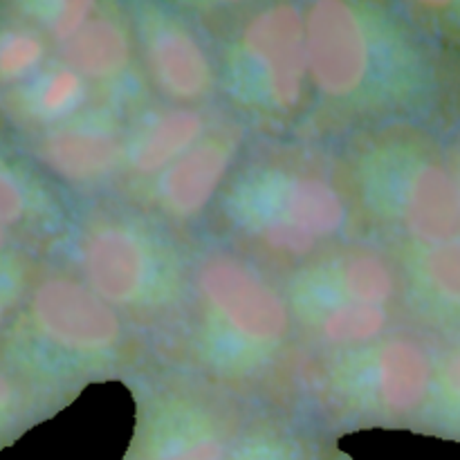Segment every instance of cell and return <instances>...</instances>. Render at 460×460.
I'll return each instance as SVG.
<instances>
[{
    "label": "cell",
    "mask_w": 460,
    "mask_h": 460,
    "mask_svg": "<svg viewBox=\"0 0 460 460\" xmlns=\"http://www.w3.org/2000/svg\"><path fill=\"white\" fill-rule=\"evenodd\" d=\"M232 164V142L207 139L196 144L164 173L160 193L175 216H196L209 205Z\"/></svg>",
    "instance_id": "obj_8"
},
{
    "label": "cell",
    "mask_w": 460,
    "mask_h": 460,
    "mask_svg": "<svg viewBox=\"0 0 460 460\" xmlns=\"http://www.w3.org/2000/svg\"><path fill=\"white\" fill-rule=\"evenodd\" d=\"M36 155L58 178L88 182L108 173L119 162L121 146L106 130L70 126L45 135Z\"/></svg>",
    "instance_id": "obj_9"
},
{
    "label": "cell",
    "mask_w": 460,
    "mask_h": 460,
    "mask_svg": "<svg viewBox=\"0 0 460 460\" xmlns=\"http://www.w3.org/2000/svg\"><path fill=\"white\" fill-rule=\"evenodd\" d=\"M305 63L313 84L328 97H349L362 88L371 49L362 21L349 4L322 0L305 18Z\"/></svg>",
    "instance_id": "obj_1"
},
{
    "label": "cell",
    "mask_w": 460,
    "mask_h": 460,
    "mask_svg": "<svg viewBox=\"0 0 460 460\" xmlns=\"http://www.w3.org/2000/svg\"><path fill=\"white\" fill-rule=\"evenodd\" d=\"M157 460H223V445L216 440H198V443L187 445V447L173 449Z\"/></svg>",
    "instance_id": "obj_21"
},
{
    "label": "cell",
    "mask_w": 460,
    "mask_h": 460,
    "mask_svg": "<svg viewBox=\"0 0 460 460\" xmlns=\"http://www.w3.org/2000/svg\"><path fill=\"white\" fill-rule=\"evenodd\" d=\"M13 400H16V389H13L12 380L0 371V418L12 409Z\"/></svg>",
    "instance_id": "obj_23"
},
{
    "label": "cell",
    "mask_w": 460,
    "mask_h": 460,
    "mask_svg": "<svg viewBox=\"0 0 460 460\" xmlns=\"http://www.w3.org/2000/svg\"><path fill=\"white\" fill-rule=\"evenodd\" d=\"M346 207L340 193L317 178H288L268 191L254 216L256 232L270 247L288 254H308L317 238L340 232Z\"/></svg>",
    "instance_id": "obj_2"
},
{
    "label": "cell",
    "mask_w": 460,
    "mask_h": 460,
    "mask_svg": "<svg viewBox=\"0 0 460 460\" xmlns=\"http://www.w3.org/2000/svg\"><path fill=\"white\" fill-rule=\"evenodd\" d=\"M402 218L418 241H454L460 234V184L443 166L422 164L404 189Z\"/></svg>",
    "instance_id": "obj_7"
},
{
    "label": "cell",
    "mask_w": 460,
    "mask_h": 460,
    "mask_svg": "<svg viewBox=\"0 0 460 460\" xmlns=\"http://www.w3.org/2000/svg\"><path fill=\"white\" fill-rule=\"evenodd\" d=\"M67 67L88 79H111L130 61V45L124 30L112 21H90L66 43Z\"/></svg>",
    "instance_id": "obj_13"
},
{
    "label": "cell",
    "mask_w": 460,
    "mask_h": 460,
    "mask_svg": "<svg viewBox=\"0 0 460 460\" xmlns=\"http://www.w3.org/2000/svg\"><path fill=\"white\" fill-rule=\"evenodd\" d=\"M7 245H9V229L0 225V254L7 250Z\"/></svg>",
    "instance_id": "obj_25"
},
{
    "label": "cell",
    "mask_w": 460,
    "mask_h": 460,
    "mask_svg": "<svg viewBox=\"0 0 460 460\" xmlns=\"http://www.w3.org/2000/svg\"><path fill=\"white\" fill-rule=\"evenodd\" d=\"M431 364L425 350L407 340L389 341L376 362V386L394 411H411L429 394Z\"/></svg>",
    "instance_id": "obj_11"
},
{
    "label": "cell",
    "mask_w": 460,
    "mask_h": 460,
    "mask_svg": "<svg viewBox=\"0 0 460 460\" xmlns=\"http://www.w3.org/2000/svg\"><path fill=\"white\" fill-rule=\"evenodd\" d=\"M445 385H447L449 394L460 402V353L454 355L445 368Z\"/></svg>",
    "instance_id": "obj_22"
},
{
    "label": "cell",
    "mask_w": 460,
    "mask_h": 460,
    "mask_svg": "<svg viewBox=\"0 0 460 460\" xmlns=\"http://www.w3.org/2000/svg\"><path fill=\"white\" fill-rule=\"evenodd\" d=\"M27 207H30V200H27L21 178L0 162V225L12 229L25 218Z\"/></svg>",
    "instance_id": "obj_19"
},
{
    "label": "cell",
    "mask_w": 460,
    "mask_h": 460,
    "mask_svg": "<svg viewBox=\"0 0 460 460\" xmlns=\"http://www.w3.org/2000/svg\"><path fill=\"white\" fill-rule=\"evenodd\" d=\"M45 61V40L30 27H0V88L34 79Z\"/></svg>",
    "instance_id": "obj_15"
},
{
    "label": "cell",
    "mask_w": 460,
    "mask_h": 460,
    "mask_svg": "<svg viewBox=\"0 0 460 460\" xmlns=\"http://www.w3.org/2000/svg\"><path fill=\"white\" fill-rule=\"evenodd\" d=\"M157 85L175 99H198L211 85V63L202 45L182 27H160L148 43Z\"/></svg>",
    "instance_id": "obj_10"
},
{
    "label": "cell",
    "mask_w": 460,
    "mask_h": 460,
    "mask_svg": "<svg viewBox=\"0 0 460 460\" xmlns=\"http://www.w3.org/2000/svg\"><path fill=\"white\" fill-rule=\"evenodd\" d=\"M84 99V76L72 67L48 72L27 93V111L45 121L63 119Z\"/></svg>",
    "instance_id": "obj_14"
},
{
    "label": "cell",
    "mask_w": 460,
    "mask_h": 460,
    "mask_svg": "<svg viewBox=\"0 0 460 460\" xmlns=\"http://www.w3.org/2000/svg\"><path fill=\"white\" fill-rule=\"evenodd\" d=\"M7 308H9V295L4 290V283L0 279V331H3L4 322H7Z\"/></svg>",
    "instance_id": "obj_24"
},
{
    "label": "cell",
    "mask_w": 460,
    "mask_h": 460,
    "mask_svg": "<svg viewBox=\"0 0 460 460\" xmlns=\"http://www.w3.org/2000/svg\"><path fill=\"white\" fill-rule=\"evenodd\" d=\"M243 45L259 70L265 94L281 111L295 108L308 75L305 22L292 4H274L256 13L245 27Z\"/></svg>",
    "instance_id": "obj_4"
},
{
    "label": "cell",
    "mask_w": 460,
    "mask_h": 460,
    "mask_svg": "<svg viewBox=\"0 0 460 460\" xmlns=\"http://www.w3.org/2000/svg\"><path fill=\"white\" fill-rule=\"evenodd\" d=\"M90 13H93V3H85V0H72V3L58 4V7L52 9V16L45 18L48 31L52 34V39L61 40V43H70L88 25Z\"/></svg>",
    "instance_id": "obj_20"
},
{
    "label": "cell",
    "mask_w": 460,
    "mask_h": 460,
    "mask_svg": "<svg viewBox=\"0 0 460 460\" xmlns=\"http://www.w3.org/2000/svg\"><path fill=\"white\" fill-rule=\"evenodd\" d=\"M84 270L90 290L106 304H128L146 286L148 254L128 229L103 227L85 243Z\"/></svg>",
    "instance_id": "obj_6"
},
{
    "label": "cell",
    "mask_w": 460,
    "mask_h": 460,
    "mask_svg": "<svg viewBox=\"0 0 460 460\" xmlns=\"http://www.w3.org/2000/svg\"><path fill=\"white\" fill-rule=\"evenodd\" d=\"M202 133V117L193 111H171L153 121L133 148V166L155 173L187 155Z\"/></svg>",
    "instance_id": "obj_12"
},
{
    "label": "cell",
    "mask_w": 460,
    "mask_h": 460,
    "mask_svg": "<svg viewBox=\"0 0 460 460\" xmlns=\"http://www.w3.org/2000/svg\"><path fill=\"white\" fill-rule=\"evenodd\" d=\"M198 281L207 301L241 337L268 344L286 335L290 326L286 304L247 265L227 256H214L200 268Z\"/></svg>",
    "instance_id": "obj_3"
},
{
    "label": "cell",
    "mask_w": 460,
    "mask_h": 460,
    "mask_svg": "<svg viewBox=\"0 0 460 460\" xmlns=\"http://www.w3.org/2000/svg\"><path fill=\"white\" fill-rule=\"evenodd\" d=\"M341 286L353 304L382 308L394 295V274L376 254H355L341 270Z\"/></svg>",
    "instance_id": "obj_16"
},
{
    "label": "cell",
    "mask_w": 460,
    "mask_h": 460,
    "mask_svg": "<svg viewBox=\"0 0 460 460\" xmlns=\"http://www.w3.org/2000/svg\"><path fill=\"white\" fill-rule=\"evenodd\" d=\"M31 322L40 335L67 350H102L119 337L115 310L90 288L48 279L31 295Z\"/></svg>",
    "instance_id": "obj_5"
},
{
    "label": "cell",
    "mask_w": 460,
    "mask_h": 460,
    "mask_svg": "<svg viewBox=\"0 0 460 460\" xmlns=\"http://www.w3.org/2000/svg\"><path fill=\"white\" fill-rule=\"evenodd\" d=\"M385 326V310L376 305L353 304V301L332 308L322 322L323 335L335 344H367L380 337Z\"/></svg>",
    "instance_id": "obj_17"
},
{
    "label": "cell",
    "mask_w": 460,
    "mask_h": 460,
    "mask_svg": "<svg viewBox=\"0 0 460 460\" xmlns=\"http://www.w3.org/2000/svg\"><path fill=\"white\" fill-rule=\"evenodd\" d=\"M425 274L440 299L460 305V238L436 245L427 254Z\"/></svg>",
    "instance_id": "obj_18"
}]
</instances>
